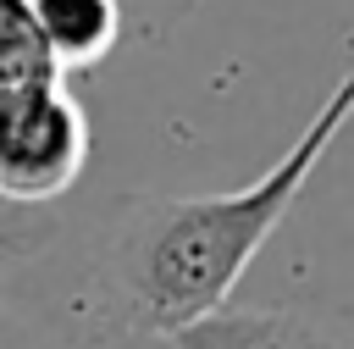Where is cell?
<instances>
[{"label": "cell", "mask_w": 354, "mask_h": 349, "mask_svg": "<svg viewBox=\"0 0 354 349\" xmlns=\"http://www.w3.org/2000/svg\"><path fill=\"white\" fill-rule=\"evenodd\" d=\"M166 349H348L343 321L310 310H210L166 338Z\"/></svg>", "instance_id": "cell-3"}, {"label": "cell", "mask_w": 354, "mask_h": 349, "mask_svg": "<svg viewBox=\"0 0 354 349\" xmlns=\"http://www.w3.org/2000/svg\"><path fill=\"white\" fill-rule=\"evenodd\" d=\"M348 105H354V78H337V89L310 116V127L243 188L155 194V199L127 205L105 249V288L116 299L111 321L166 343L171 332L221 310L243 266L266 249L277 222L304 194L310 172L326 161L332 138L343 133Z\"/></svg>", "instance_id": "cell-1"}, {"label": "cell", "mask_w": 354, "mask_h": 349, "mask_svg": "<svg viewBox=\"0 0 354 349\" xmlns=\"http://www.w3.org/2000/svg\"><path fill=\"white\" fill-rule=\"evenodd\" d=\"M77 349H166L160 338H144V332H133V327H122V321H100Z\"/></svg>", "instance_id": "cell-7"}, {"label": "cell", "mask_w": 354, "mask_h": 349, "mask_svg": "<svg viewBox=\"0 0 354 349\" xmlns=\"http://www.w3.org/2000/svg\"><path fill=\"white\" fill-rule=\"evenodd\" d=\"M88 150V111L66 89V78L0 94V199L55 205L83 177Z\"/></svg>", "instance_id": "cell-2"}, {"label": "cell", "mask_w": 354, "mask_h": 349, "mask_svg": "<svg viewBox=\"0 0 354 349\" xmlns=\"http://www.w3.org/2000/svg\"><path fill=\"white\" fill-rule=\"evenodd\" d=\"M50 238H55L50 205H11V199H0V271L44 255Z\"/></svg>", "instance_id": "cell-5"}, {"label": "cell", "mask_w": 354, "mask_h": 349, "mask_svg": "<svg viewBox=\"0 0 354 349\" xmlns=\"http://www.w3.org/2000/svg\"><path fill=\"white\" fill-rule=\"evenodd\" d=\"M28 17H33V33L61 78L100 66L127 33L116 0H28Z\"/></svg>", "instance_id": "cell-4"}, {"label": "cell", "mask_w": 354, "mask_h": 349, "mask_svg": "<svg viewBox=\"0 0 354 349\" xmlns=\"http://www.w3.org/2000/svg\"><path fill=\"white\" fill-rule=\"evenodd\" d=\"M0 349H44V343H39V332H33V327H28L6 299H0Z\"/></svg>", "instance_id": "cell-8"}, {"label": "cell", "mask_w": 354, "mask_h": 349, "mask_svg": "<svg viewBox=\"0 0 354 349\" xmlns=\"http://www.w3.org/2000/svg\"><path fill=\"white\" fill-rule=\"evenodd\" d=\"M122 6V22L127 28H138V33H166V28H177L188 11H194V0H116Z\"/></svg>", "instance_id": "cell-6"}]
</instances>
